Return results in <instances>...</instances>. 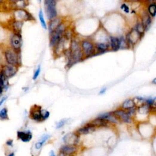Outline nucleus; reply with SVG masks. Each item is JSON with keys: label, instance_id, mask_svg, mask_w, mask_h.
Returning <instances> with one entry per match:
<instances>
[{"label": "nucleus", "instance_id": "26", "mask_svg": "<svg viewBox=\"0 0 156 156\" xmlns=\"http://www.w3.org/2000/svg\"><path fill=\"white\" fill-rule=\"evenodd\" d=\"M148 11L152 17H154L156 13V6L155 4H151L149 6Z\"/></svg>", "mask_w": 156, "mask_h": 156}, {"label": "nucleus", "instance_id": "36", "mask_svg": "<svg viewBox=\"0 0 156 156\" xmlns=\"http://www.w3.org/2000/svg\"><path fill=\"white\" fill-rule=\"evenodd\" d=\"M105 91H106V88H103V90H101V91H100V94H103V93H104Z\"/></svg>", "mask_w": 156, "mask_h": 156}, {"label": "nucleus", "instance_id": "10", "mask_svg": "<svg viewBox=\"0 0 156 156\" xmlns=\"http://www.w3.org/2000/svg\"><path fill=\"white\" fill-rule=\"evenodd\" d=\"M14 17L15 20L22 21L23 20H27L30 19V15L23 9H16L14 12Z\"/></svg>", "mask_w": 156, "mask_h": 156}, {"label": "nucleus", "instance_id": "16", "mask_svg": "<svg viewBox=\"0 0 156 156\" xmlns=\"http://www.w3.org/2000/svg\"><path fill=\"white\" fill-rule=\"evenodd\" d=\"M95 130H96V128L93 127V126L91 125V124L88 123V124H86V126H85L84 127H82V128H80L79 129H78L77 134H87L94 132Z\"/></svg>", "mask_w": 156, "mask_h": 156}, {"label": "nucleus", "instance_id": "17", "mask_svg": "<svg viewBox=\"0 0 156 156\" xmlns=\"http://www.w3.org/2000/svg\"><path fill=\"white\" fill-rule=\"evenodd\" d=\"M23 23L22 21L14 20L12 22V29L13 30L14 34L21 35V30H22V28L23 26Z\"/></svg>", "mask_w": 156, "mask_h": 156}, {"label": "nucleus", "instance_id": "13", "mask_svg": "<svg viewBox=\"0 0 156 156\" xmlns=\"http://www.w3.org/2000/svg\"><path fill=\"white\" fill-rule=\"evenodd\" d=\"M18 139L22 140L23 142H29L33 138V135L29 131H18L17 132Z\"/></svg>", "mask_w": 156, "mask_h": 156}, {"label": "nucleus", "instance_id": "1", "mask_svg": "<svg viewBox=\"0 0 156 156\" xmlns=\"http://www.w3.org/2000/svg\"><path fill=\"white\" fill-rule=\"evenodd\" d=\"M19 54L12 48L6 50L4 51V57L7 64L17 67L20 64Z\"/></svg>", "mask_w": 156, "mask_h": 156}, {"label": "nucleus", "instance_id": "34", "mask_svg": "<svg viewBox=\"0 0 156 156\" xmlns=\"http://www.w3.org/2000/svg\"><path fill=\"white\" fill-rule=\"evenodd\" d=\"M58 156H71V155H68V154H64V153H63V152H60V153H59V154L58 155Z\"/></svg>", "mask_w": 156, "mask_h": 156}, {"label": "nucleus", "instance_id": "24", "mask_svg": "<svg viewBox=\"0 0 156 156\" xmlns=\"http://www.w3.org/2000/svg\"><path fill=\"white\" fill-rule=\"evenodd\" d=\"M0 120L2 121L9 120L8 111L6 108H3L0 111Z\"/></svg>", "mask_w": 156, "mask_h": 156}, {"label": "nucleus", "instance_id": "4", "mask_svg": "<svg viewBox=\"0 0 156 156\" xmlns=\"http://www.w3.org/2000/svg\"><path fill=\"white\" fill-rule=\"evenodd\" d=\"M29 117L37 122L44 121L45 120L42 114V107L38 105H34L31 107L29 111Z\"/></svg>", "mask_w": 156, "mask_h": 156}, {"label": "nucleus", "instance_id": "20", "mask_svg": "<svg viewBox=\"0 0 156 156\" xmlns=\"http://www.w3.org/2000/svg\"><path fill=\"white\" fill-rule=\"evenodd\" d=\"M111 45L114 51H117L120 47V39L116 37H111Z\"/></svg>", "mask_w": 156, "mask_h": 156}, {"label": "nucleus", "instance_id": "25", "mask_svg": "<svg viewBox=\"0 0 156 156\" xmlns=\"http://www.w3.org/2000/svg\"><path fill=\"white\" fill-rule=\"evenodd\" d=\"M97 49L101 52H104L108 49V45L105 43H98L96 45Z\"/></svg>", "mask_w": 156, "mask_h": 156}, {"label": "nucleus", "instance_id": "28", "mask_svg": "<svg viewBox=\"0 0 156 156\" xmlns=\"http://www.w3.org/2000/svg\"><path fill=\"white\" fill-rule=\"evenodd\" d=\"M39 19H40V22H41V23H42V26H43L45 29H47V27H46V25L45 21V20H44V18H43V12H42V10H40V12H39Z\"/></svg>", "mask_w": 156, "mask_h": 156}, {"label": "nucleus", "instance_id": "22", "mask_svg": "<svg viewBox=\"0 0 156 156\" xmlns=\"http://www.w3.org/2000/svg\"><path fill=\"white\" fill-rule=\"evenodd\" d=\"M49 137H50V136H49L48 135H43V136L42 137V138H41V140H40V141L39 142H37V143L36 144V145H35L36 148L37 149H40V148H42V146L43 145V144L45 143V142H46V140H47L48 139Z\"/></svg>", "mask_w": 156, "mask_h": 156}, {"label": "nucleus", "instance_id": "31", "mask_svg": "<svg viewBox=\"0 0 156 156\" xmlns=\"http://www.w3.org/2000/svg\"><path fill=\"white\" fill-rule=\"evenodd\" d=\"M40 67L38 68V69L36 71V72H35V73H34V76H33V79L34 80H36L37 78V77L39 76V74H40Z\"/></svg>", "mask_w": 156, "mask_h": 156}, {"label": "nucleus", "instance_id": "5", "mask_svg": "<svg viewBox=\"0 0 156 156\" xmlns=\"http://www.w3.org/2000/svg\"><path fill=\"white\" fill-rule=\"evenodd\" d=\"M82 56V52L79 44L76 41L73 40L71 45V59L75 62L79 60Z\"/></svg>", "mask_w": 156, "mask_h": 156}, {"label": "nucleus", "instance_id": "6", "mask_svg": "<svg viewBox=\"0 0 156 156\" xmlns=\"http://www.w3.org/2000/svg\"><path fill=\"white\" fill-rule=\"evenodd\" d=\"M10 45L13 50L18 53H20L22 45L21 35L14 34L10 39Z\"/></svg>", "mask_w": 156, "mask_h": 156}, {"label": "nucleus", "instance_id": "30", "mask_svg": "<svg viewBox=\"0 0 156 156\" xmlns=\"http://www.w3.org/2000/svg\"><path fill=\"white\" fill-rule=\"evenodd\" d=\"M6 145L8 147H13V140L12 139L7 140L6 142Z\"/></svg>", "mask_w": 156, "mask_h": 156}, {"label": "nucleus", "instance_id": "35", "mask_svg": "<svg viewBox=\"0 0 156 156\" xmlns=\"http://www.w3.org/2000/svg\"><path fill=\"white\" fill-rule=\"evenodd\" d=\"M6 156H15V153L13 152H10L8 153Z\"/></svg>", "mask_w": 156, "mask_h": 156}, {"label": "nucleus", "instance_id": "32", "mask_svg": "<svg viewBox=\"0 0 156 156\" xmlns=\"http://www.w3.org/2000/svg\"><path fill=\"white\" fill-rule=\"evenodd\" d=\"M121 8L124 11V12H127V13H128L129 12V7L127 6V5H126V4H122L121 5Z\"/></svg>", "mask_w": 156, "mask_h": 156}, {"label": "nucleus", "instance_id": "29", "mask_svg": "<svg viewBox=\"0 0 156 156\" xmlns=\"http://www.w3.org/2000/svg\"><path fill=\"white\" fill-rule=\"evenodd\" d=\"M67 122V120L64 119V120H62L61 121H60L56 125V128L57 129H59V128H61L62 126H64V124L66 123Z\"/></svg>", "mask_w": 156, "mask_h": 156}, {"label": "nucleus", "instance_id": "12", "mask_svg": "<svg viewBox=\"0 0 156 156\" xmlns=\"http://www.w3.org/2000/svg\"><path fill=\"white\" fill-rule=\"evenodd\" d=\"M113 114L117 118L120 119L121 120H122L123 121L125 122V123H130L131 121V117H130L129 115L128 114V113L123 110H121V109H119V110L114 111L113 112Z\"/></svg>", "mask_w": 156, "mask_h": 156}, {"label": "nucleus", "instance_id": "7", "mask_svg": "<svg viewBox=\"0 0 156 156\" xmlns=\"http://www.w3.org/2000/svg\"><path fill=\"white\" fill-rule=\"evenodd\" d=\"M17 71L18 69L17 67L12 66L10 65H4L2 67L1 72L8 79L9 78H10L16 74Z\"/></svg>", "mask_w": 156, "mask_h": 156}, {"label": "nucleus", "instance_id": "11", "mask_svg": "<svg viewBox=\"0 0 156 156\" xmlns=\"http://www.w3.org/2000/svg\"><path fill=\"white\" fill-rule=\"evenodd\" d=\"M141 35H140L135 29H133L131 32L128 34L126 37V40L131 45L135 44L138 40L141 38Z\"/></svg>", "mask_w": 156, "mask_h": 156}, {"label": "nucleus", "instance_id": "15", "mask_svg": "<svg viewBox=\"0 0 156 156\" xmlns=\"http://www.w3.org/2000/svg\"><path fill=\"white\" fill-rule=\"evenodd\" d=\"M77 151V148L75 146L71 145H64L62 146L60 149V152H63L68 155H71L75 153Z\"/></svg>", "mask_w": 156, "mask_h": 156}, {"label": "nucleus", "instance_id": "2", "mask_svg": "<svg viewBox=\"0 0 156 156\" xmlns=\"http://www.w3.org/2000/svg\"><path fill=\"white\" fill-rule=\"evenodd\" d=\"M65 29V25L61 23L54 31L51 33V37L50 40V45L51 46H56L59 42L62 37V35L64 34V32Z\"/></svg>", "mask_w": 156, "mask_h": 156}, {"label": "nucleus", "instance_id": "23", "mask_svg": "<svg viewBox=\"0 0 156 156\" xmlns=\"http://www.w3.org/2000/svg\"><path fill=\"white\" fill-rule=\"evenodd\" d=\"M151 23V19L148 15V14L146 13L145 14V15L143 17V23H142V25H143L145 29H146L150 26Z\"/></svg>", "mask_w": 156, "mask_h": 156}, {"label": "nucleus", "instance_id": "27", "mask_svg": "<svg viewBox=\"0 0 156 156\" xmlns=\"http://www.w3.org/2000/svg\"><path fill=\"white\" fill-rule=\"evenodd\" d=\"M136 30L137 31V32L142 36V34H143L144 33V31L145 30L143 25L141 23H138L137 25V27H136Z\"/></svg>", "mask_w": 156, "mask_h": 156}, {"label": "nucleus", "instance_id": "3", "mask_svg": "<svg viewBox=\"0 0 156 156\" xmlns=\"http://www.w3.org/2000/svg\"><path fill=\"white\" fill-rule=\"evenodd\" d=\"M45 4L48 19L50 20L54 19L57 16V11L56 9V2L53 0H47L45 1Z\"/></svg>", "mask_w": 156, "mask_h": 156}, {"label": "nucleus", "instance_id": "9", "mask_svg": "<svg viewBox=\"0 0 156 156\" xmlns=\"http://www.w3.org/2000/svg\"><path fill=\"white\" fill-rule=\"evenodd\" d=\"M81 46L83 52L87 57L92 55L93 52H94V46H93L92 43L89 40H83L81 43Z\"/></svg>", "mask_w": 156, "mask_h": 156}, {"label": "nucleus", "instance_id": "37", "mask_svg": "<svg viewBox=\"0 0 156 156\" xmlns=\"http://www.w3.org/2000/svg\"><path fill=\"white\" fill-rule=\"evenodd\" d=\"M50 156H56L53 151H51L50 152Z\"/></svg>", "mask_w": 156, "mask_h": 156}, {"label": "nucleus", "instance_id": "8", "mask_svg": "<svg viewBox=\"0 0 156 156\" xmlns=\"http://www.w3.org/2000/svg\"><path fill=\"white\" fill-rule=\"evenodd\" d=\"M63 140L67 145L75 146L79 142V135L75 133H69L63 138Z\"/></svg>", "mask_w": 156, "mask_h": 156}, {"label": "nucleus", "instance_id": "19", "mask_svg": "<svg viewBox=\"0 0 156 156\" xmlns=\"http://www.w3.org/2000/svg\"><path fill=\"white\" fill-rule=\"evenodd\" d=\"M61 24V19H54L51 20L49 24V31L50 33H53L56 29Z\"/></svg>", "mask_w": 156, "mask_h": 156}, {"label": "nucleus", "instance_id": "21", "mask_svg": "<svg viewBox=\"0 0 156 156\" xmlns=\"http://www.w3.org/2000/svg\"><path fill=\"white\" fill-rule=\"evenodd\" d=\"M135 107V102L131 99L126 100L122 104V108L126 110H130V109L134 108Z\"/></svg>", "mask_w": 156, "mask_h": 156}, {"label": "nucleus", "instance_id": "33", "mask_svg": "<svg viewBox=\"0 0 156 156\" xmlns=\"http://www.w3.org/2000/svg\"><path fill=\"white\" fill-rule=\"evenodd\" d=\"M6 98H7V97H3V98L1 99V100L0 101V106H1V105L4 103V102L6 100Z\"/></svg>", "mask_w": 156, "mask_h": 156}, {"label": "nucleus", "instance_id": "14", "mask_svg": "<svg viewBox=\"0 0 156 156\" xmlns=\"http://www.w3.org/2000/svg\"><path fill=\"white\" fill-rule=\"evenodd\" d=\"M8 87V81L7 78L0 71V97L4 89H7Z\"/></svg>", "mask_w": 156, "mask_h": 156}, {"label": "nucleus", "instance_id": "18", "mask_svg": "<svg viewBox=\"0 0 156 156\" xmlns=\"http://www.w3.org/2000/svg\"><path fill=\"white\" fill-rule=\"evenodd\" d=\"M90 124H91V126H93V127H101V126H107L108 124V121L101 119V118H97L94 120H93L92 121H91L90 123H89Z\"/></svg>", "mask_w": 156, "mask_h": 156}]
</instances>
